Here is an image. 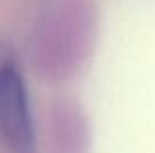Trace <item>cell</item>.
<instances>
[{
	"instance_id": "6da1fadb",
	"label": "cell",
	"mask_w": 155,
	"mask_h": 153,
	"mask_svg": "<svg viewBox=\"0 0 155 153\" xmlns=\"http://www.w3.org/2000/svg\"><path fill=\"white\" fill-rule=\"evenodd\" d=\"M0 141L15 153H33L35 128L29 97L15 54L0 43Z\"/></svg>"
}]
</instances>
